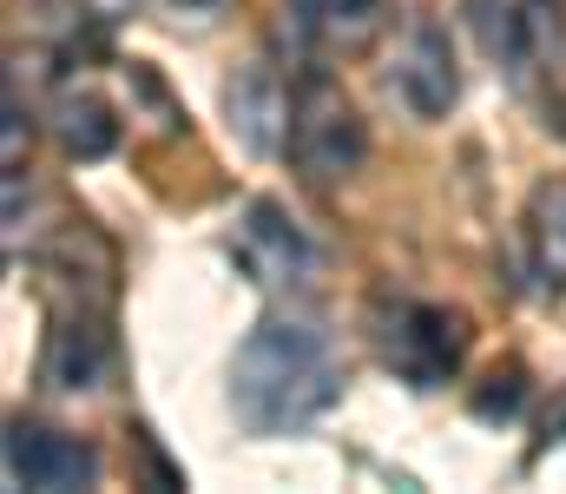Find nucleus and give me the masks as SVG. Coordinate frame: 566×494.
Here are the masks:
<instances>
[{
  "label": "nucleus",
  "instance_id": "obj_4",
  "mask_svg": "<svg viewBox=\"0 0 566 494\" xmlns=\"http://www.w3.org/2000/svg\"><path fill=\"white\" fill-rule=\"evenodd\" d=\"M7 482L13 488H40V494H66V488H93L99 482V449L60 429H33L13 422L7 429Z\"/></svg>",
  "mask_w": 566,
  "mask_h": 494
},
{
  "label": "nucleus",
  "instance_id": "obj_9",
  "mask_svg": "<svg viewBox=\"0 0 566 494\" xmlns=\"http://www.w3.org/2000/svg\"><path fill=\"white\" fill-rule=\"evenodd\" d=\"M53 139H60L66 159H106L119 146V119H113V106L93 86H73L66 80L53 93Z\"/></svg>",
  "mask_w": 566,
  "mask_h": 494
},
{
  "label": "nucleus",
  "instance_id": "obj_8",
  "mask_svg": "<svg viewBox=\"0 0 566 494\" xmlns=\"http://www.w3.org/2000/svg\"><path fill=\"white\" fill-rule=\"evenodd\" d=\"M106 362H113V343H106V329L99 317H60L53 336H46V362H40V376L60 389V396H93L99 382H106Z\"/></svg>",
  "mask_w": 566,
  "mask_h": 494
},
{
  "label": "nucleus",
  "instance_id": "obj_11",
  "mask_svg": "<svg viewBox=\"0 0 566 494\" xmlns=\"http://www.w3.org/2000/svg\"><path fill=\"white\" fill-rule=\"evenodd\" d=\"M527 251L534 277L547 291H566V178H541L527 198Z\"/></svg>",
  "mask_w": 566,
  "mask_h": 494
},
{
  "label": "nucleus",
  "instance_id": "obj_6",
  "mask_svg": "<svg viewBox=\"0 0 566 494\" xmlns=\"http://www.w3.org/2000/svg\"><path fill=\"white\" fill-rule=\"evenodd\" d=\"M238 257H244V271H251L258 284H303V277L316 271L310 238L296 231V218H290L283 204H271V198H258V204L244 211Z\"/></svg>",
  "mask_w": 566,
  "mask_h": 494
},
{
  "label": "nucleus",
  "instance_id": "obj_3",
  "mask_svg": "<svg viewBox=\"0 0 566 494\" xmlns=\"http://www.w3.org/2000/svg\"><path fill=\"white\" fill-rule=\"evenodd\" d=\"M376 349L396 376H409L416 389H441L461 356H468V317L448 311V304H416V297H396L376 311Z\"/></svg>",
  "mask_w": 566,
  "mask_h": 494
},
{
  "label": "nucleus",
  "instance_id": "obj_1",
  "mask_svg": "<svg viewBox=\"0 0 566 494\" xmlns=\"http://www.w3.org/2000/svg\"><path fill=\"white\" fill-rule=\"evenodd\" d=\"M343 396V356L310 317H264L238 343L231 416L251 435H296Z\"/></svg>",
  "mask_w": 566,
  "mask_h": 494
},
{
  "label": "nucleus",
  "instance_id": "obj_7",
  "mask_svg": "<svg viewBox=\"0 0 566 494\" xmlns=\"http://www.w3.org/2000/svg\"><path fill=\"white\" fill-rule=\"evenodd\" d=\"M224 126H231V139L251 159H271L290 139V99H283V80L271 66H238L231 73V86H224Z\"/></svg>",
  "mask_w": 566,
  "mask_h": 494
},
{
  "label": "nucleus",
  "instance_id": "obj_15",
  "mask_svg": "<svg viewBox=\"0 0 566 494\" xmlns=\"http://www.w3.org/2000/svg\"><path fill=\"white\" fill-rule=\"evenodd\" d=\"M185 7H218V0H185Z\"/></svg>",
  "mask_w": 566,
  "mask_h": 494
},
{
  "label": "nucleus",
  "instance_id": "obj_13",
  "mask_svg": "<svg viewBox=\"0 0 566 494\" xmlns=\"http://www.w3.org/2000/svg\"><path fill=\"white\" fill-rule=\"evenodd\" d=\"M0 133H7V146H0L7 153V171H20L27 165V113H20V93L13 86H7V126Z\"/></svg>",
  "mask_w": 566,
  "mask_h": 494
},
{
  "label": "nucleus",
  "instance_id": "obj_5",
  "mask_svg": "<svg viewBox=\"0 0 566 494\" xmlns=\"http://www.w3.org/2000/svg\"><path fill=\"white\" fill-rule=\"evenodd\" d=\"M389 86H396V99H402L416 119H441V113L461 99L454 46H448V33H441V27H428V20H416V27H409V40H402V53H396Z\"/></svg>",
  "mask_w": 566,
  "mask_h": 494
},
{
  "label": "nucleus",
  "instance_id": "obj_2",
  "mask_svg": "<svg viewBox=\"0 0 566 494\" xmlns=\"http://www.w3.org/2000/svg\"><path fill=\"white\" fill-rule=\"evenodd\" d=\"M369 153L363 113L349 106V93L329 73H310L290 99V159L310 185H343Z\"/></svg>",
  "mask_w": 566,
  "mask_h": 494
},
{
  "label": "nucleus",
  "instance_id": "obj_14",
  "mask_svg": "<svg viewBox=\"0 0 566 494\" xmlns=\"http://www.w3.org/2000/svg\"><path fill=\"white\" fill-rule=\"evenodd\" d=\"M566 442V389L554 396V409H547V422H541V442H534V462L547 455V449H560Z\"/></svg>",
  "mask_w": 566,
  "mask_h": 494
},
{
  "label": "nucleus",
  "instance_id": "obj_12",
  "mask_svg": "<svg viewBox=\"0 0 566 494\" xmlns=\"http://www.w3.org/2000/svg\"><path fill=\"white\" fill-rule=\"evenodd\" d=\"M521 402H527V369H521V362L494 369L488 389H474V416H481V422H507V416H521Z\"/></svg>",
  "mask_w": 566,
  "mask_h": 494
},
{
  "label": "nucleus",
  "instance_id": "obj_16",
  "mask_svg": "<svg viewBox=\"0 0 566 494\" xmlns=\"http://www.w3.org/2000/svg\"><path fill=\"white\" fill-rule=\"evenodd\" d=\"M113 7H133V0H113Z\"/></svg>",
  "mask_w": 566,
  "mask_h": 494
},
{
  "label": "nucleus",
  "instance_id": "obj_10",
  "mask_svg": "<svg viewBox=\"0 0 566 494\" xmlns=\"http://www.w3.org/2000/svg\"><path fill=\"white\" fill-rule=\"evenodd\" d=\"M296 27L323 46V53H363L382 33V0H290Z\"/></svg>",
  "mask_w": 566,
  "mask_h": 494
}]
</instances>
